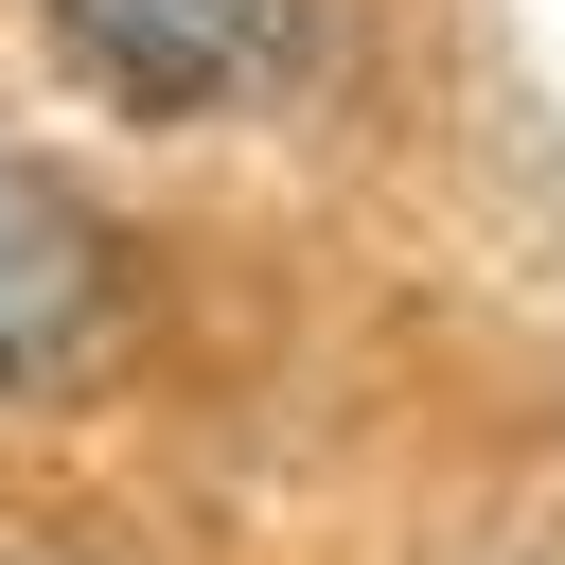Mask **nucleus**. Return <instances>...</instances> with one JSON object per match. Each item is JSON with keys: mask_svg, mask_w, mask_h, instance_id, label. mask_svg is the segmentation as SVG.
<instances>
[{"mask_svg": "<svg viewBox=\"0 0 565 565\" xmlns=\"http://www.w3.org/2000/svg\"><path fill=\"white\" fill-rule=\"evenodd\" d=\"M106 300H124V247H106V212H88L53 159H18V141H0V388H53V371H88Z\"/></svg>", "mask_w": 565, "mask_h": 565, "instance_id": "f03ea898", "label": "nucleus"}, {"mask_svg": "<svg viewBox=\"0 0 565 565\" xmlns=\"http://www.w3.org/2000/svg\"><path fill=\"white\" fill-rule=\"evenodd\" d=\"M53 53L141 106V124H212V106H265L300 53H318V0H35Z\"/></svg>", "mask_w": 565, "mask_h": 565, "instance_id": "f257e3e1", "label": "nucleus"}]
</instances>
